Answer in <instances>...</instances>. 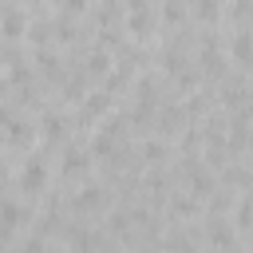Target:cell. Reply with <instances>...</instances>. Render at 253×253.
Wrapping results in <instances>:
<instances>
[{"mask_svg":"<svg viewBox=\"0 0 253 253\" xmlns=\"http://www.w3.org/2000/svg\"><path fill=\"white\" fill-rule=\"evenodd\" d=\"M4 28H8V36H20V28H24V20H20V16H8V20H4Z\"/></svg>","mask_w":253,"mask_h":253,"instance_id":"3957f363","label":"cell"},{"mask_svg":"<svg viewBox=\"0 0 253 253\" xmlns=\"http://www.w3.org/2000/svg\"><path fill=\"white\" fill-rule=\"evenodd\" d=\"M24 190H28V194H36V190H43V166H40V162L24 170Z\"/></svg>","mask_w":253,"mask_h":253,"instance_id":"6da1fadb","label":"cell"},{"mask_svg":"<svg viewBox=\"0 0 253 253\" xmlns=\"http://www.w3.org/2000/svg\"><path fill=\"white\" fill-rule=\"evenodd\" d=\"M79 206H99V194H79Z\"/></svg>","mask_w":253,"mask_h":253,"instance_id":"277c9868","label":"cell"},{"mask_svg":"<svg viewBox=\"0 0 253 253\" xmlns=\"http://www.w3.org/2000/svg\"><path fill=\"white\" fill-rule=\"evenodd\" d=\"M0 221H4V229H12V225L20 221V206H12V202H0Z\"/></svg>","mask_w":253,"mask_h":253,"instance_id":"7a4b0ae2","label":"cell"}]
</instances>
